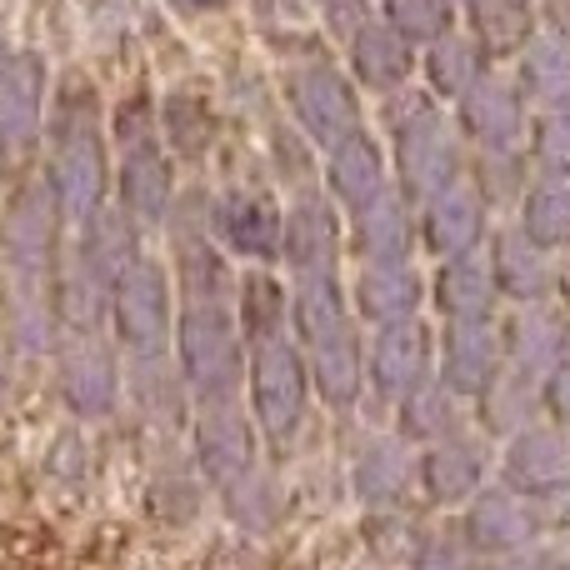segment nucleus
Listing matches in <instances>:
<instances>
[{"instance_id": "6e6d98bb", "label": "nucleus", "mask_w": 570, "mask_h": 570, "mask_svg": "<svg viewBox=\"0 0 570 570\" xmlns=\"http://www.w3.org/2000/svg\"><path fill=\"white\" fill-rule=\"evenodd\" d=\"M6 160H10V156H6V150H0V186H6Z\"/></svg>"}, {"instance_id": "de8ad7c7", "label": "nucleus", "mask_w": 570, "mask_h": 570, "mask_svg": "<svg viewBox=\"0 0 570 570\" xmlns=\"http://www.w3.org/2000/svg\"><path fill=\"white\" fill-rule=\"evenodd\" d=\"M321 16L335 40H351L371 20V0H321Z\"/></svg>"}, {"instance_id": "423d86ee", "label": "nucleus", "mask_w": 570, "mask_h": 570, "mask_svg": "<svg viewBox=\"0 0 570 570\" xmlns=\"http://www.w3.org/2000/svg\"><path fill=\"white\" fill-rule=\"evenodd\" d=\"M110 335L120 361H160L176 345V276L166 261L140 256L110 291Z\"/></svg>"}, {"instance_id": "a19ab883", "label": "nucleus", "mask_w": 570, "mask_h": 570, "mask_svg": "<svg viewBox=\"0 0 570 570\" xmlns=\"http://www.w3.org/2000/svg\"><path fill=\"white\" fill-rule=\"evenodd\" d=\"M521 230L541 250H570V180L541 176L521 200Z\"/></svg>"}, {"instance_id": "79ce46f5", "label": "nucleus", "mask_w": 570, "mask_h": 570, "mask_svg": "<svg viewBox=\"0 0 570 570\" xmlns=\"http://www.w3.org/2000/svg\"><path fill=\"white\" fill-rule=\"evenodd\" d=\"M385 20L401 30L411 46H431L445 30H455V6L451 0H385Z\"/></svg>"}, {"instance_id": "a211bd4d", "label": "nucleus", "mask_w": 570, "mask_h": 570, "mask_svg": "<svg viewBox=\"0 0 570 570\" xmlns=\"http://www.w3.org/2000/svg\"><path fill=\"white\" fill-rule=\"evenodd\" d=\"M455 130L461 140H471V150H521V140L531 136V110H525L521 90L485 70L455 100Z\"/></svg>"}, {"instance_id": "c85d7f7f", "label": "nucleus", "mask_w": 570, "mask_h": 570, "mask_svg": "<svg viewBox=\"0 0 570 570\" xmlns=\"http://www.w3.org/2000/svg\"><path fill=\"white\" fill-rule=\"evenodd\" d=\"M415 481L431 495V505H461L481 495L485 485V451L471 435H451L441 445H425L415 461Z\"/></svg>"}, {"instance_id": "5fc2aeb1", "label": "nucleus", "mask_w": 570, "mask_h": 570, "mask_svg": "<svg viewBox=\"0 0 570 570\" xmlns=\"http://www.w3.org/2000/svg\"><path fill=\"white\" fill-rule=\"evenodd\" d=\"M0 301H6V246H0Z\"/></svg>"}, {"instance_id": "f3484780", "label": "nucleus", "mask_w": 570, "mask_h": 570, "mask_svg": "<svg viewBox=\"0 0 570 570\" xmlns=\"http://www.w3.org/2000/svg\"><path fill=\"white\" fill-rule=\"evenodd\" d=\"M541 511H535L525 495L515 491H481L471 495V505H465L461 515V541L471 546L475 556H491V561H505V556H521L535 546V535H541Z\"/></svg>"}, {"instance_id": "58836bf2", "label": "nucleus", "mask_w": 570, "mask_h": 570, "mask_svg": "<svg viewBox=\"0 0 570 570\" xmlns=\"http://www.w3.org/2000/svg\"><path fill=\"white\" fill-rule=\"evenodd\" d=\"M471 36L485 56H521L535 40V10L531 0H475L471 6Z\"/></svg>"}, {"instance_id": "393cba45", "label": "nucleus", "mask_w": 570, "mask_h": 570, "mask_svg": "<svg viewBox=\"0 0 570 570\" xmlns=\"http://www.w3.org/2000/svg\"><path fill=\"white\" fill-rule=\"evenodd\" d=\"M501 345H505V365L546 381L570 361V325L551 305H515L501 325Z\"/></svg>"}, {"instance_id": "8fccbe9b", "label": "nucleus", "mask_w": 570, "mask_h": 570, "mask_svg": "<svg viewBox=\"0 0 570 570\" xmlns=\"http://www.w3.org/2000/svg\"><path fill=\"white\" fill-rule=\"evenodd\" d=\"M541 20H546V36L570 46V0H541Z\"/></svg>"}, {"instance_id": "9d476101", "label": "nucleus", "mask_w": 570, "mask_h": 570, "mask_svg": "<svg viewBox=\"0 0 570 570\" xmlns=\"http://www.w3.org/2000/svg\"><path fill=\"white\" fill-rule=\"evenodd\" d=\"M190 461H196V475L216 495H226L230 485L261 471V431L250 421L246 401L196 405V415H190Z\"/></svg>"}, {"instance_id": "dca6fc26", "label": "nucleus", "mask_w": 570, "mask_h": 570, "mask_svg": "<svg viewBox=\"0 0 570 570\" xmlns=\"http://www.w3.org/2000/svg\"><path fill=\"white\" fill-rule=\"evenodd\" d=\"M501 481H505V491L525 495V501L570 495V431L546 421V425L511 435L501 451Z\"/></svg>"}, {"instance_id": "72a5a7b5", "label": "nucleus", "mask_w": 570, "mask_h": 570, "mask_svg": "<svg viewBox=\"0 0 570 570\" xmlns=\"http://www.w3.org/2000/svg\"><path fill=\"white\" fill-rule=\"evenodd\" d=\"M220 136V116L196 90H170L160 100V146L176 160H206Z\"/></svg>"}, {"instance_id": "49530a36", "label": "nucleus", "mask_w": 570, "mask_h": 570, "mask_svg": "<svg viewBox=\"0 0 570 570\" xmlns=\"http://www.w3.org/2000/svg\"><path fill=\"white\" fill-rule=\"evenodd\" d=\"M411 570H475V551L461 531H425L411 551Z\"/></svg>"}, {"instance_id": "2eb2a0df", "label": "nucleus", "mask_w": 570, "mask_h": 570, "mask_svg": "<svg viewBox=\"0 0 570 570\" xmlns=\"http://www.w3.org/2000/svg\"><path fill=\"white\" fill-rule=\"evenodd\" d=\"M345 261V216L331 206V196L305 190L285 206V236H281V266L291 276H325Z\"/></svg>"}, {"instance_id": "4468645a", "label": "nucleus", "mask_w": 570, "mask_h": 570, "mask_svg": "<svg viewBox=\"0 0 570 570\" xmlns=\"http://www.w3.org/2000/svg\"><path fill=\"white\" fill-rule=\"evenodd\" d=\"M431 375H435V335L425 321H401L371 331V341H365V385L381 401H405Z\"/></svg>"}, {"instance_id": "bb28decb", "label": "nucleus", "mask_w": 570, "mask_h": 570, "mask_svg": "<svg viewBox=\"0 0 570 570\" xmlns=\"http://www.w3.org/2000/svg\"><path fill=\"white\" fill-rule=\"evenodd\" d=\"M66 250H70V256H76L96 281H106L110 291H116V281L126 276V271L136 266L140 256H146V250H140L136 220H130L120 206H100L90 220H80V226L70 230V246H66Z\"/></svg>"}, {"instance_id": "7ed1b4c3", "label": "nucleus", "mask_w": 570, "mask_h": 570, "mask_svg": "<svg viewBox=\"0 0 570 570\" xmlns=\"http://www.w3.org/2000/svg\"><path fill=\"white\" fill-rule=\"evenodd\" d=\"M170 355H176L190 405L246 401V335L236 321V301L176 295V345H170Z\"/></svg>"}, {"instance_id": "f8f14e48", "label": "nucleus", "mask_w": 570, "mask_h": 570, "mask_svg": "<svg viewBox=\"0 0 570 570\" xmlns=\"http://www.w3.org/2000/svg\"><path fill=\"white\" fill-rule=\"evenodd\" d=\"M50 116V66L36 50H6L0 56V150L30 156L46 140Z\"/></svg>"}, {"instance_id": "9b49d317", "label": "nucleus", "mask_w": 570, "mask_h": 570, "mask_svg": "<svg viewBox=\"0 0 570 570\" xmlns=\"http://www.w3.org/2000/svg\"><path fill=\"white\" fill-rule=\"evenodd\" d=\"M285 236V206L271 190L256 186H226L210 196V240L230 261L250 266H276Z\"/></svg>"}, {"instance_id": "aec40b11", "label": "nucleus", "mask_w": 570, "mask_h": 570, "mask_svg": "<svg viewBox=\"0 0 570 570\" xmlns=\"http://www.w3.org/2000/svg\"><path fill=\"white\" fill-rule=\"evenodd\" d=\"M501 371H505V345L495 321H465L435 331V375L461 401H475Z\"/></svg>"}, {"instance_id": "ea45409f", "label": "nucleus", "mask_w": 570, "mask_h": 570, "mask_svg": "<svg viewBox=\"0 0 570 570\" xmlns=\"http://www.w3.org/2000/svg\"><path fill=\"white\" fill-rule=\"evenodd\" d=\"M465 180L475 186V196L491 206H521L531 190V160L521 150H471L465 160Z\"/></svg>"}, {"instance_id": "864d4df0", "label": "nucleus", "mask_w": 570, "mask_h": 570, "mask_svg": "<svg viewBox=\"0 0 570 570\" xmlns=\"http://www.w3.org/2000/svg\"><path fill=\"white\" fill-rule=\"evenodd\" d=\"M186 10H220V6H230V0H180Z\"/></svg>"}, {"instance_id": "c756f323", "label": "nucleus", "mask_w": 570, "mask_h": 570, "mask_svg": "<svg viewBox=\"0 0 570 570\" xmlns=\"http://www.w3.org/2000/svg\"><path fill=\"white\" fill-rule=\"evenodd\" d=\"M50 311L60 321V335H106L110 331V285L96 281L76 256H60L50 281Z\"/></svg>"}, {"instance_id": "6e6552de", "label": "nucleus", "mask_w": 570, "mask_h": 570, "mask_svg": "<svg viewBox=\"0 0 570 570\" xmlns=\"http://www.w3.org/2000/svg\"><path fill=\"white\" fill-rule=\"evenodd\" d=\"M285 110L291 126L311 140V150H335L341 140H351L355 130H365V106L355 80L331 60H301L285 76Z\"/></svg>"}, {"instance_id": "412c9836", "label": "nucleus", "mask_w": 570, "mask_h": 570, "mask_svg": "<svg viewBox=\"0 0 570 570\" xmlns=\"http://www.w3.org/2000/svg\"><path fill=\"white\" fill-rule=\"evenodd\" d=\"M485 261H491L501 301H511V305H551V295L561 291V266H556V256L535 246L521 226L495 230Z\"/></svg>"}, {"instance_id": "f257e3e1", "label": "nucleus", "mask_w": 570, "mask_h": 570, "mask_svg": "<svg viewBox=\"0 0 570 570\" xmlns=\"http://www.w3.org/2000/svg\"><path fill=\"white\" fill-rule=\"evenodd\" d=\"M40 180L56 196V210L66 216L70 230L96 216L100 206H110L116 160H110V116L96 80L66 76L50 90L46 170H40Z\"/></svg>"}, {"instance_id": "7c9ffc66", "label": "nucleus", "mask_w": 570, "mask_h": 570, "mask_svg": "<svg viewBox=\"0 0 570 570\" xmlns=\"http://www.w3.org/2000/svg\"><path fill=\"white\" fill-rule=\"evenodd\" d=\"M475 415H481V431L485 435H501V441H511V435L541 425L546 391H541V381H535V375L505 365V371L495 375V381L485 385L481 395H475Z\"/></svg>"}, {"instance_id": "603ef678", "label": "nucleus", "mask_w": 570, "mask_h": 570, "mask_svg": "<svg viewBox=\"0 0 570 570\" xmlns=\"http://www.w3.org/2000/svg\"><path fill=\"white\" fill-rule=\"evenodd\" d=\"M10 395V345H6V335H0V401Z\"/></svg>"}, {"instance_id": "3c124183", "label": "nucleus", "mask_w": 570, "mask_h": 570, "mask_svg": "<svg viewBox=\"0 0 570 570\" xmlns=\"http://www.w3.org/2000/svg\"><path fill=\"white\" fill-rule=\"evenodd\" d=\"M491 570H570L561 556H535V551H521V556H505V561H495Z\"/></svg>"}, {"instance_id": "39448f33", "label": "nucleus", "mask_w": 570, "mask_h": 570, "mask_svg": "<svg viewBox=\"0 0 570 570\" xmlns=\"http://www.w3.org/2000/svg\"><path fill=\"white\" fill-rule=\"evenodd\" d=\"M311 395V371H305V355L291 331L246 345V411L261 431V445L291 451L301 441Z\"/></svg>"}, {"instance_id": "0eeeda50", "label": "nucleus", "mask_w": 570, "mask_h": 570, "mask_svg": "<svg viewBox=\"0 0 570 570\" xmlns=\"http://www.w3.org/2000/svg\"><path fill=\"white\" fill-rule=\"evenodd\" d=\"M391 160H395V190H401L411 206H425V200L441 196L445 186L465 180L461 130L435 106H411L405 116H395Z\"/></svg>"}, {"instance_id": "f03ea898", "label": "nucleus", "mask_w": 570, "mask_h": 570, "mask_svg": "<svg viewBox=\"0 0 570 570\" xmlns=\"http://www.w3.org/2000/svg\"><path fill=\"white\" fill-rule=\"evenodd\" d=\"M291 335L305 355L315 401H325L331 411H351L365 391V335L341 271L291 276Z\"/></svg>"}, {"instance_id": "473e14b6", "label": "nucleus", "mask_w": 570, "mask_h": 570, "mask_svg": "<svg viewBox=\"0 0 570 570\" xmlns=\"http://www.w3.org/2000/svg\"><path fill=\"white\" fill-rule=\"evenodd\" d=\"M236 321L246 345L271 341V335L291 331V285H285L271 266H250L236 281Z\"/></svg>"}, {"instance_id": "ddd939ff", "label": "nucleus", "mask_w": 570, "mask_h": 570, "mask_svg": "<svg viewBox=\"0 0 570 570\" xmlns=\"http://www.w3.org/2000/svg\"><path fill=\"white\" fill-rule=\"evenodd\" d=\"M176 156H170L160 140L146 146H130L116 156V180H110V206H120L136 230H166L170 210H176Z\"/></svg>"}, {"instance_id": "cd10ccee", "label": "nucleus", "mask_w": 570, "mask_h": 570, "mask_svg": "<svg viewBox=\"0 0 570 570\" xmlns=\"http://www.w3.org/2000/svg\"><path fill=\"white\" fill-rule=\"evenodd\" d=\"M345 56H351V80L355 86L381 90V96H395V90L415 76V46L385 16L365 20V26L345 40Z\"/></svg>"}, {"instance_id": "20e7f679", "label": "nucleus", "mask_w": 570, "mask_h": 570, "mask_svg": "<svg viewBox=\"0 0 570 570\" xmlns=\"http://www.w3.org/2000/svg\"><path fill=\"white\" fill-rule=\"evenodd\" d=\"M66 216L56 210V196L46 180L30 176L6 196L0 210V246H6V295H30V301H50V281L66 256Z\"/></svg>"}, {"instance_id": "2f4dec72", "label": "nucleus", "mask_w": 570, "mask_h": 570, "mask_svg": "<svg viewBox=\"0 0 570 570\" xmlns=\"http://www.w3.org/2000/svg\"><path fill=\"white\" fill-rule=\"evenodd\" d=\"M415 481V461L405 451V441H391V435H371V441L355 451V465H351V485L365 505H401L405 491Z\"/></svg>"}, {"instance_id": "5701e85b", "label": "nucleus", "mask_w": 570, "mask_h": 570, "mask_svg": "<svg viewBox=\"0 0 570 570\" xmlns=\"http://www.w3.org/2000/svg\"><path fill=\"white\" fill-rule=\"evenodd\" d=\"M431 295L425 276L411 261H391V266H361L351 281V311L361 325L381 331V325L421 321V305Z\"/></svg>"}, {"instance_id": "a18cd8bd", "label": "nucleus", "mask_w": 570, "mask_h": 570, "mask_svg": "<svg viewBox=\"0 0 570 570\" xmlns=\"http://www.w3.org/2000/svg\"><path fill=\"white\" fill-rule=\"evenodd\" d=\"M110 140L120 150L160 140V106L146 90H130V96H120V106H110Z\"/></svg>"}, {"instance_id": "c03bdc74", "label": "nucleus", "mask_w": 570, "mask_h": 570, "mask_svg": "<svg viewBox=\"0 0 570 570\" xmlns=\"http://www.w3.org/2000/svg\"><path fill=\"white\" fill-rule=\"evenodd\" d=\"M531 160L541 166V176L570 180V110H546L531 120Z\"/></svg>"}, {"instance_id": "4d7b16f0", "label": "nucleus", "mask_w": 570, "mask_h": 570, "mask_svg": "<svg viewBox=\"0 0 570 570\" xmlns=\"http://www.w3.org/2000/svg\"><path fill=\"white\" fill-rule=\"evenodd\" d=\"M451 6H465V10H471V6H475V0H451Z\"/></svg>"}, {"instance_id": "37998d69", "label": "nucleus", "mask_w": 570, "mask_h": 570, "mask_svg": "<svg viewBox=\"0 0 570 570\" xmlns=\"http://www.w3.org/2000/svg\"><path fill=\"white\" fill-rule=\"evenodd\" d=\"M220 501H226V515H230V521H240L246 531H266V525L281 515V485L271 481L266 465H261L256 475H246L240 485H230Z\"/></svg>"}, {"instance_id": "b1692460", "label": "nucleus", "mask_w": 570, "mask_h": 570, "mask_svg": "<svg viewBox=\"0 0 570 570\" xmlns=\"http://www.w3.org/2000/svg\"><path fill=\"white\" fill-rule=\"evenodd\" d=\"M345 250H351L361 266H391V261H411V250L421 246V230H415V206L391 190L375 206H365L361 216H345Z\"/></svg>"}, {"instance_id": "e433bc0d", "label": "nucleus", "mask_w": 570, "mask_h": 570, "mask_svg": "<svg viewBox=\"0 0 570 570\" xmlns=\"http://www.w3.org/2000/svg\"><path fill=\"white\" fill-rule=\"evenodd\" d=\"M485 60H491V56L475 46V36H465V30H445L441 40H431V46H425L421 70H425V80H431L435 96L461 100L465 90L485 76Z\"/></svg>"}, {"instance_id": "1a4fd4ad", "label": "nucleus", "mask_w": 570, "mask_h": 570, "mask_svg": "<svg viewBox=\"0 0 570 570\" xmlns=\"http://www.w3.org/2000/svg\"><path fill=\"white\" fill-rule=\"evenodd\" d=\"M56 395L80 421H106L126 401V361L106 335H60L56 355Z\"/></svg>"}, {"instance_id": "a878e982", "label": "nucleus", "mask_w": 570, "mask_h": 570, "mask_svg": "<svg viewBox=\"0 0 570 570\" xmlns=\"http://www.w3.org/2000/svg\"><path fill=\"white\" fill-rule=\"evenodd\" d=\"M431 305H435V315H441V325L495 321V311H501V291H495L485 250L441 261L435 276H431Z\"/></svg>"}, {"instance_id": "09e8293b", "label": "nucleus", "mask_w": 570, "mask_h": 570, "mask_svg": "<svg viewBox=\"0 0 570 570\" xmlns=\"http://www.w3.org/2000/svg\"><path fill=\"white\" fill-rule=\"evenodd\" d=\"M541 391H546V415H551V425L570 431V361L561 365V371L546 375Z\"/></svg>"}, {"instance_id": "4be33fe9", "label": "nucleus", "mask_w": 570, "mask_h": 570, "mask_svg": "<svg viewBox=\"0 0 570 570\" xmlns=\"http://www.w3.org/2000/svg\"><path fill=\"white\" fill-rule=\"evenodd\" d=\"M485 200L475 196L471 180H455L441 196H431L425 206H415V230H421V246L435 261L451 256H471L485 246Z\"/></svg>"}, {"instance_id": "6ab92c4d", "label": "nucleus", "mask_w": 570, "mask_h": 570, "mask_svg": "<svg viewBox=\"0 0 570 570\" xmlns=\"http://www.w3.org/2000/svg\"><path fill=\"white\" fill-rule=\"evenodd\" d=\"M321 186H325V196H331V206L341 210V216H361L365 206H375L381 196L395 190L385 146L371 136V130H355L351 140H341L335 150H325Z\"/></svg>"}, {"instance_id": "f704fd0d", "label": "nucleus", "mask_w": 570, "mask_h": 570, "mask_svg": "<svg viewBox=\"0 0 570 570\" xmlns=\"http://www.w3.org/2000/svg\"><path fill=\"white\" fill-rule=\"evenodd\" d=\"M515 90H521L525 106L546 110H570V46L556 36H535L521 50V66H515Z\"/></svg>"}, {"instance_id": "c9c22d12", "label": "nucleus", "mask_w": 570, "mask_h": 570, "mask_svg": "<svg viewBox=\"0 0 570 570\" xmlns=\"http://www.w3.org/2000/svg\"><path fill=\"white\" fill-rule=\"evenodd\" d=\"M461 395L431 375L421 381L405 401H395V421H401V441H415V445H441L451 435H461Z\"/></svg>"}, {"instance_id": "4c0bfd02", "label": "nucleus", "mask_w": 570, "mask_h": 570, "mask_svg": "<svg viewBox=\"0 0 570 570\" xmlns=\"http://www.w3.org/2000/svg\"><path fill=\"white\" fill-rule=\"evenodd\" d=\"M126 391L136 395V405L156 425H176L190 405L186 381H180V371H176V355H160V361H126Z\"/></svg>"}]
</instances>
